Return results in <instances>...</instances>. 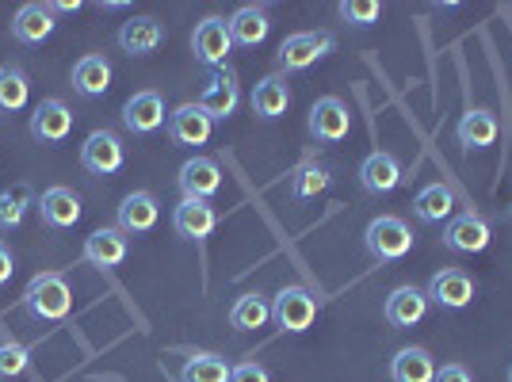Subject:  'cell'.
<instances>
[{"instance_id":"obj_39","label":"cell","mask_w":512,"mask_h":382,"mask_svg":"<svg viewBox=\"0 0 512 382\" xmlns=\"http://www.w3.org/2000/svg\"><path fill=\"white\" fill-rule=\"evenodd\" d=\"M50 12H81V0H50Z\"/></svg>"},{"instance_id":"obj_35","label":"cell","mask_w":512,"mask_h":382,"mask_svg":"<svg viewBox=\"0 0 512 382\" xmlns=\"http://www.w3.org/2000/svg\"><path fill=\"white\" fill-rule=\"evenodd\" d=\"M383 16V4L379 0H344L341 4V20L352 27H371Z\"/></svg>"},{"instance_id":"obj_34","label":"cell","mask_w":512,"mask_h":382,"mask_svg":"<svg viewBox=\"0 0 512 382\" xmlns=\"http://www.w3.org/2000/svg\"><path fill=\"white\" fill-rule=\"evenodd\" d=\"M27 363H31L27 344H20V340H4L0 344V379H20L27 371Z\"/></svg>"},{"instance_id":"obj_9","label":"cell","mask_w":512,"mask_h":382,"mask_svg":"<svg viewBox=\"0 0 512 382\" xmlns=\"http://www.w3.org/2000/svg\"><path fill=\"white\" fill-rule=\"evenodd\" d=\"M169 123V115H165V100H161V92H134L127 104H123V127L130 134H153V130H161Z\"/></svg>"},{"instance_id":"obj_5","label":"cell","mask_w":512,"mask_h":382,"mask_svg":"<svg viewBox=\"0 0 512 382\" xmlns=\"http://www.w3.org/2000/svg\"><path fill=\"white\" fill-rule=\"evenodd\" d=\"M234 50V39H230V23L218 20V16H207L203 23H195V35H192V54L195 62L211 65L214 73L226 69V58Z\"/></svg>"},{"instance_id":"obj_2","label":"cell","mask_w":512,"mask_h":382,"mask_svg":"<svg viewBox=\"0 0 512 382\" xmlns=\"http://www.w3.org/2000/svg\"><path fill=\"white\" fill-rule=\"evenodd\" d=\"M363 245H367V253L375 256L379 264H394V260L409 256V249H413V234H409V226L402 222V218L379 214L375 222H367Z\"/></svg>"},{"instance_id":"obj_27","label":"cell","mask_w":512,"mask_h":382,"mask_svg":"<svg viewBox=\"0 0 512 382\" xmlns=\"http://www.w3.org/2000/svg\"><path fill=\"white\" fill-rule=\"evenodd\" d=\"M268 31H272L268 12L256 8V4H245V8H237L234 16H230V39L237 46H260L268 39Z\"/></svg>"},{"instance_id":"obj_32","label":"cell","mask_w":512,"mask_h":382,"mask_svg":"<svg viewBox=\"0 0 512 382\" xmlns=\"http://www.w3.org/2000/svg\"><path fill=\"white\" fill-rule=\"evenodd\" d=\"M35 207V195L31 188H12V191H0V230H16L27 211Z\"/></svg>"},{"instance_id":"obj_25","label":"cell","mask_w":512,"mask_h":382,"mask_svg":"<svg viewBox=\"0 0 512 382\" xmlns=\"http://www.w3.org/2000/svg\"><path fill=\"white\" fill-rule=\"evenodd\" d=\"M455 138H459L463 149H490L497 142V119H493V111L470 107L467 115L459 119V127H455Z\"/></svg>"},{"instance_id":"obj_1","label":"cell","mask_w":512,"mask_h":382,"mask_svg":"<svg viewBox=\"0 0 512 382\" xmlns=\"http://www.w3.org/2000/svg\"><path fill=\"white\" fill-rule=\"evenodd\" d=\"M23 310L35 321H46V325H58L73 314V291L65 283L62 272H43L27 283L23 291Z\"/></svg>"},{"instance_id":"obj_23","label":"cell","mask_w":512,"mask_h":382,"mask_svg":"<svg viewBox=\"0 0 512 382\" xmlns=\"http://www.w3.org/2000/svg\"><path fill=\"white\" fill-rule=\"evenodd\" d=\"M73 92L77 96H85V100H96V96H104L107 88H111V62L100 58V54H85L81 62L73 65Z\"/></svg>"},{"instance_id":"obj_7","label":"cell","mask_w":512,"mask_h":382,"mask_svg":"<svg viewBox=\"0 0 512 382\" xmlns=\"http://www.w3.org/2000/svg\"><path fill=\"white\" fill-rule=\"evenodd\" d=\"M123 161H127L123 142L111 130H92L85 138V146H81V165L92 176H115V172L123 169Z\"/></svg>"},{"instance_id":"obj_13","label":"cell","mask_w":512,"mask_h":382,"mask_svg":"<svg viewBox=\"0 0 512 382\" xmlns=\"http://www.w3.org/2000/svg\"><path fill=\"white\" fill-rule=\"evenodd\" d=\"M402 180H406V172L398 165V157L394 153H367L360 165V184L367 195H390V191L402 188Z\"/></svg>"},{"instance_id":"obj_26","label":"cell","mask_w":512,"mask_h":382,"mask_svg":"<svg viewBox=\"0 0 512 382\" xmlns=\"http://www.w3.org/2000/svg\"><path fill=\"white\" fill-rule=\"evenodd\" d=\"M413 214H417L425 226L451 222V214H455V191H451L448 184H428V188L417 191V199H413Z\"/></svg>"},{"instance_id":"obj_16","label":"cell","mask_w":512,"mask_h":382,"mask_svg":"<svg viewBox=\"0 0 512 382\" xmlns=\"http://www.w3.org/2000/svg\"><path fill=\"white\" fill-rule=\"evenodd\" d=\"M161 218V203L153 191H130L127 199L119 203V230L127 237H142L150 234Z\"/></svg>"},{"instance_id":"obj_20","label":"cell","mask_w":512,"mask_h":382,"mask_svg":"<svg viewBox=\"0 0 512 382\" xmlns=\"http://www.w3.org/2000/svg\"><path fill=\"white\" fill-rule=\"evenodd\" d=\"M39 214H43V222L50 230H69V226L81 222L85 207H81V195L73 188H50L39 199Z\"/></svg>"},{"instance_id":"obj_8","label":"cell","mask_w":512,"mask_h":382,"mask_svg":"<svg viewBox=\"0 0 512 382\" xmlns=\"http://www.w3.org/2000/svg\"><path fill=\"white\" fill-rule=\"evenodd\" d=\"M172 230L184 241H207L218 230V211L207 199H180V207L172 211Z\"/></svg>"},{"instance_id":"obj_11","label":"cell","mask_w":512,"mask_h":382,"mask_svg":"<svg viewBox=\"0 0 512 382\" xmlns=\"http://www.w3.org/2000/svg\"><path fill=\"white\" fill-rule=\"evenodd\" d=\"M490 222L482 214H455L448 226H444V245L451 253H482L490 245Z\"/></svg>"},{"instance_id":"obj_12","label":"cell","mask_w":512,"mask_h":382,"mask_svg":"<svg viewBox=\"0 0 512 382\" xmlns=\"http://www.w3.org/2000/svg\"><path fill=\"white\" fill-rule=\"evenodd\" d=\"M73 134V111L62 100H43L31 115V138L43 146H62Z\"/></svg>"},{"instance_id":"obj_36","label":"cell","mask_w":512,"mask_h":382,"mask_svg":"<svg viewBox=\"0 0 512 382\" xmlns=\"http://www.w3.org/2000/svg\"><path fill=\"white\" fill-rule=\"evenodd\" d=\"M230 382H272V375L260 363H237L230 371Z\"/></svg>"},{"instance_id":"obj_28","label":"cell","mask_w":512,"mask_h":382,"mask_svg":"<svg viewBox=\"0 0 512 382\" xmlns=\"http://www.w3.org/2000/svg\"><path fill=\"white\" fill-rule=\"evenodd\" d=\"M390 379L394 382H432L436 379V360L425 348H402L390 360Z\"/></svg>"},{"instance_id":"obj_10","label":"cell","mask_w":512,"mask_h":382,"mask_svg":"<svg viewBox=\"0 0 512 382\" xmlns=\"http://www.w3.org/2000/svg\"><path fill=\"white\" fill-rule=\"evenodd\" d=\"M165 130H169V138L176 142V146H207V142H211L214 123L199 104H180L169 115Z\"/></svg>"},{"instance_id":"obj_21","label":"cell","mask_w":512,"mask_h":382,"mask_svg":"<svg viewBox=\"0 0 512 382\" xmlns=\"http://www.w3.org/2000/svg\"><path fill=\"white\" fill-rule=\"evenodd\" d=\"M249 104H253V115L256 119H264V123H276L287 115V107H291V88L287 81L272 73V77H264V81H256L253 96H249Z\"/></svg>"},{"instance_id":"obj_30","label":"cell","mask_w":512,"mask_h":382,"mask_svg":"<svg viewBox=\"0 0 512 382\" xmlns=\"http://www.w3.org/2000/svg\"><path fill=\"white\" fill-rule=\"evenodd\" d=\"M31 85H27V73L20 65H0V111L4 115H16L27 107Z\"/></svg>"},{"instance_id":"obj_29","label":"cell","mask_w":512,"mask_h":382,"mask_svg":"<svg viewBox=\"0 0 512 382\" xmlns=\"http://www.w3.org/2000/svg\"><path fill=\"white\" fill-rule=\"evenodd\" d=\"M272 321V302L264 295H241L230 306V325L241 329V333H249V329H264Z\"/></svg>"},{"instance_id":"obj_4","label":"cell","mask_w":512,"mask_h":382,"mask_svg":"<svg viewBox=\"0 0 512 382\" xmlns=\"http://www.w3.org/2000/svg\"><path fill=\"white\" fill-rule=\"evenodd\" d=\"M272 321L283 333H306L318 321V298L306 287H283L272 302Z\"/></svg>"},{"instance_id":"obj_15","label":"cell","mask_w":512,"mask_h":382,"mask_svg":"<svg viewBox=\"0 0 512 382\" xmlns=\"http://www.w3.org/2000/svg\"><path fill=\"white\" fill-rule=\"evenodd\" d=\"M425 295L440 310H463V306H470V298H474V279L467 272H459V268H444V272H436V276L428 279Z\"/></svg>"},{"instance_id":"obj_38","label":"cell","mask_w":512,"mask_h":382,"mask_svg":"<svg viewBox=\"0 0 512 382\" xmlns=\"http://www.w3.org/2000/svg\"><path fill=\"white\" fill-rule=\"evenodd\" d=\"M12 272H16V260H12V249L0 241V287L12 279Z\"/></svg>"},{"instance_id":"obj_40","label":"cell","mask_w":512,"mask_h":382,"mask_svg":"<svg viewBox=\"0 0 512 382\" xmlns=\"http://www.w3.org/2000/svg\"><path fill=\"white\" fill-rule=\"evenodd\" d=\"M509 382H512V367H509Z\"/></svg>"},{"instance_id":"obj_3","label":"cell","mask_w":512,"mask_h":382,"mask_svg":"<svg viewBox=\"0 0 512 382\" xmlns=\"http://www.w3.org/2000/svg\"><path fill=\"white\" fill-rule=\"evenodd\" d=\"M333 46L337 39L329 35V31H302V35H291V39H283L279 46V69L283 73H302V69H310L314 62H321L325 54H333Z\"/></svg>"},{"instance_id":"obj_37","label":"cell","mask_w":512,"mask_h":382,"mask_svg":"<svg viewBox=\"0 0 512 382\" xmlns=\"http://www.w3.org/2000/svg\"><path fill=\"white\" fill-rule=\"evenodd\" d=\"M432 382H474V379H470V371L463 363H444V367H436V379Z\"/></svg>"},{"instance_id":"obj_33","label":"cell","mask_w":512,"mask_h":382,"mask_svg":"<svg viewBox=\"0 0 512 382\" xmlns=\"http://www.w3.org/2000/svg\"><path fill=\"white\" fill-rule=\"evenodd\" d=\"M329 169L325 165H306V169H299L295 172V180H291V195L295 199H314L318 191H325L329 188Z\"/></svg>"},{"instance_id":"obj_22","label":"cell","mask_w":512,"mask_h":382,"mask_svg":"<svg viewBox=\"0 0 512 382\" xmlns=\"http://www.w3.org/2000/svg\"><path fill=\"white\" fill-rule=\"evenodd\" d=\"M428 314V295L421 287H398V291H390L386 298V321L394 325V329H413V325H421Z\"/></svg>"},{"instance_id":"obj_17","label":"cell","mask_w":512,"mask_h":382,"mask_svg":"<svg viewBox=\"0 0 512 382\" xmlns=\"http://www.w3.org/2000/svg\"><path fill=\"white\" fill-rule=\"evenodd\" d=\"M176 184L184 191V199H207L211 203V195L222 191V169L214 165L211 157H192V161H184Z\"/></svg>"},{"instance_id":"obj_14","label":"cell","mask_w":512,"mask_h":382,"mask_svg":"<svg viewBox=\"0 0 512 382\" xmlns=\"http://www.w3.org/2000/svg\"><path fill=\"white\" fill-rule=\"evenodd\" d=\"M130 245L127 234L119 226H104V230H92L85 241V260L100 272H115L123 260H127Z\"/></svg>"},{"instance_id":"obj_18","label":"cell","mask_w":512,"mask_h":382,"mask_svg":"<svg viewBox=\"0 0 512 382\" xmlns=\"http://www.w3.org/2000/svg\"><path fill=\"white\" fill-rule=\"evenodd\" d=\"M241 104V92H237V81L230 69H218L211 77V85L203 88V96H199V107L211 115V123H226L230 115L237 111Z\"/></svg>"},{"instance_id":"obj_24","label":"cell","mask_w":512,"mask_h":382,"mask_svg":"<svg viewBox=\"0 0 512 382\" xmlns=\"http://www.w3.org/2000/svg\"><path fill=\"white\" fill-rule=\"evenodd\" d=\"M54 12H50V4H23L20 12H16V20H12V35L20 39V43L35 46L50 39L54 35Z\"/></svg>"},{"instance_id":"obj_6","label":"cell","mask_w":512,"mask_h":382,"mask_svg":"<svg viewBox=\"0 0 512 382\" xmlns=\"http://www.w3.org/2000/svg\"><path fill=\"white\" fill-rule=\"evenodd\" d=\"M348 130H352V115H348V107L337 96H321L318 104L310 107V134H314V142L337 146V142L348 138Z\"/></svg>"},{"instance_id":"obj_31","label":"cell","mask_w":512,"mask_h":382,"mask_svg":"<svg viewBox=\"0 0 512 382\" xmlns=\"http://www.w3.org/2000/svg\"><path fill=\"white\" fill-rule=\"evenodd\" d=\"M230 363L222 360V356H211V352H199L192 360L184 363V382H230Z\"/></svg>"},{"instance_id":"obj_19","label":"cell","mask_w":512,"mask_h":382,"mask_svg":"<svg viewBox=\"0 0 512 382\" xmlns=\"http://www.w3.org/2000/svg\"><path fill=\"white\" fill-rule=\"evenodd\" d=\"M161 43H165V23L153 20V16H134L130 23L119 27V46L130 58H146Z\"/></svg>"}]
</instances>
